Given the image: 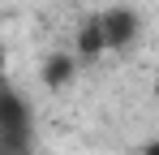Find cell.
Wrapping results in <instances>:
<instances>
[{
	"label": "cell",
	"mask_w": 159,
	"mask_h": 155,
	"mask_svg": "<svg viewBox=\"0 0 159 155\" xmlns=\"http://www.w3.org/2000/svg\"><path fill=\"white\" fill-rule=\"evenodd\" d=\"M34 142V116L26 99L0 82V155H30Z\"/></svg>",
	"instance_id": "cell-1"
},
{
	"label": "cell",
	"mask_w": 159,
	"mask_h": 155,
	"mask_svg": "<svg viewBox=\"0 0 159 155\" xmlns=\"http://www.w3.org/2000/svg\"><path fill=\"white\" fill-rule=\"evenodd\" d=\"M95 22H99V35H103V48H107V52L133 48V43H138V35H142V17L133 13L129 4H116V9L95 13Z\"/></svg>",
	"instance_id": "cell-2"
},
{
	"label": "cell",
	"mask_w": 159,
	"mask_h": 155,
	"mask_svg": "<svg viewBox=\"0 0 159 155\" xmlns=\"http://www.w3.org/2000/svg\"><path fill=\"white\" fill-rule=\"evenodd\" d=\"M78 73V56H69V52H56L43 60V86L48 91H60V86H69Z\"/></svg>",
	"instance_id": "cell-3"
},
{
	"label": "cell",
	"mask_w": 159,
	"mask_h": 155,
	"mask_svg": "<svg viewBox=\"0 0 159 155\" xmlns=\"http://www.w3.org/2000/svg\"><path fill=\"white\" fill-rule=\"evenodd\" d=\"M103 35H99V22H95V17H90V22L82 26L78 30V56L82 60H95V56H103Z\"/></svg>",
	"instance_id": "cell-4"
},
{
	"label": "cell",
	"mask_w": 159,
	"mask_h": 155,
	"mask_svg": "<svg viewBox=\"0 0 159 155\" xmlns=\"http://www.w3.org/2000/svg\"><path fill=\"white\" fill-rule=\"evenodd\" d=\"M142 155H159V138H151V142L142 147Z\"/></svg>",
	"instance_id": "cell-5"
}]
</instances>
